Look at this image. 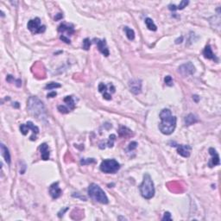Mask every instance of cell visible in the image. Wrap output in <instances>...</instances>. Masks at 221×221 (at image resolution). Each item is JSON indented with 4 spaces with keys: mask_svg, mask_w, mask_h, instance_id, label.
<instances>
[{
    "mask_svg": "<svg viewBox=\"0 0 221 221\" xmlns=\"http://www.w3.org/2000/svg\"><path fill=\"white\" fill-rule=\"evenodd\" d=\"M49 194L53 199H58L62 194V191L59 187V182H55L49 187Z\"/></svg>",
    "mask_w": 221,
    "mask_h": 221,
    "instance_id": "30bf717a",
    "label": "cell"
},
{
    "mask_svg": "<svg viewBox=\"0 0 221 221\" xmlns=\"http://www.w3.org/2000/svg\"><path fill=\"white\" fill-rule=\"evenodd\" d=\"M120 168L119 163L114 159L104 160L100 164V170L106 174H115Z\"/></svg>",
    "mask_w": 221,
    "mask_h": 221,
    "instance_id": "5b68a950",
    "label": "cell"
},
{
    "mask_svg": "<svg viewBox=\"0 0 221 221\" xmlns=\"http://www.w3.org/2000/svg\"><path fill=\"white\" fill-rule=\"evenodd\" d=\"M163 220H172V218H171V214L170 213L168 212H166L163 217Z\"/></svg>",
    "mask_w": 221,
    "mask_h": 221,
    "instance_id": "836d02e7",
    "label": "cell"
},
{
    "mask_svg": "<svg viewBox=\"0 0 221 221\" xmlns=\"http://www.w3.org/2000/svg\"><path fill=\"white\" fill-rule=\"evenodd\" d=\"M56 95H57V93H56V92H51V93H48L47 97H48V98H54Z\"/></svg>",
    "mask_w": 221,
    "mask_h": 221,
    "instance_id": "e575fe53",
    "label": "cell"
},
{
    "mask_svg": "<svg viewBox=\"0 0 221 221\" xmlns=\"http://www.w3.org/2000/svg\"><path fill=\"white\" fill-rule=\"evenodd\" d=\"M140 192L142 196L146 200H150L155 195L154 182L149 174H145L143 175V182L140 185Z\"/></svg>",
    "mask_w": 221,
    "mask_h": 221,
    "instance_id": "3957f363",
    "label": "cell"
},
{
    "mask_svg": "<svg viewBox=\"0 0 221 221\" xmlns=\"http://www.w3.org/2000/svg\"><path fill=\"white\" fill-rule=\"evenodd\" d=\"M97 46H98V49L100 50V52L104 55L105 56H109L110 53H109V50L106 47V40H99L97 39V42H95Z\"/></svg>",
    "mask_w": 221,
    "mask_h": 221,
    "instance_id": "7c38bea8",
    "label": "cell"
},
{
    "mask_svg": "<svg viewBox=\"0 0 221 221\" xmlns=\"http://www.w3.org/2000/svg\"><path fill=\"white\" fill-rule=\"evenodd\" d=\"M99 91H100V93H101L103 94V98L105 100H111L110 94L107 93V86H106V85H105L104 83H100L99 85Z\"/></svg>",
    "mask_w": 221,
    "mask_h": 221,
    "instance_id": "ac0fdd59",
    "label": "cell"
},
{
    "mask_svg": "<svg viewBox=\"0 0 221 221\" xmlns=\"http://www.w3.org/2000/svg\"><path fill=\"white\" fill-rule=\"evenodd\" d=\"M189 3L188 1H186V0H183L180 3V4L178 6H176V10H183L185 7H187V5Z\"/></svg>",
    "mask_w": 221,
    "mask_h": 221,
    "instance_id": "f1b7e54d",
    "label": "cell"
},
{
    "mask_svg": "<svg viewBox=\"0 0 221 221\" xmlns=\"http://www.w3.org/2000/svg\"><path fill=\"white\" fill-rule=\"evenodd\" d=\"M182 41H183V36H181L180 38H178V39H176V40H175V43H176V44L181 43H182Z\"/></svg>",
    "mask_w": 221,
    "mask_h": 221,
    "instance_id": "8d00e7d4",
    "label": "cell"
},
{
    "mask_svg": "<svg viewBox=\"0 0 221 221\" xmlns=\"http://www.w3.org/2000/svg\"><path fill=\"white\" fill-rule=\"evenodd\" d=\"M115 140H116V136H115L114 134L110 135V137H109V140H108V142H107V146H108L109 148L113 147V144H114V141H115Z\"/></svg>",
    "mask_w": 221,
    "mask_h": 221,
    "instance_id": "83f0119b",
    "label": "cell"
},
{
    "mask_svg": "<svg viewBox=\"0 0 221 221\" xmlns=\"http://www.w3.org/2000/svg\"><path fill=\"white\" fill-rule=\"evenodd\" d=\"M60 39L62 42H64V43H67V44H70V43H71V41H70V39H69V38H67V36H63V35L60 36Z\"/></svg>",
    "mask_w": 221,
    "mask_h": 221,
    "instance_id": "d6a6232c",
    "label": "cell"
},
{
    "mask_svg": "<svg viewBox=\"0 0 221 221\" xmlns=\"http://www.w3.org/2000/svg\"><path fill=\"white\" fill-rule=\"evenodd\" d=\"M124 31L126 33V36L130 41H133L135 39V32L132 29H130L129 27H124Z\"/></svg>",
    "mask_w": 221,
    "mask_h": 221,
    "instance_id": "7402d4cb",
    "label": "cell"
},
{
    "mask_svg": "<svg viewBox=\"0 0 221 221\" xmlns=\"http://www.w3.org/2000/svg\"><path fill=\"white\" fill-rule=\"evenodd\" d=\"M61 86L60 84L59 83H56V82H51V83H49L46 85L45 86V89H49V90H52V89H55V88H60Z\"/></svg>",
    "mask_w": 221,
    "mask_h": 221,
    "instance_id": "cb8c5ba5",
    "label": "cell"
},
{
    "mask_svg": "<svg viewBox=\"0 0 221 221\" xmlns=\"http://www.w3.org/2000/svg\"><path fill=\"white\" fill-rule=\"evenodd\" d=\"M88 195L90 196V198H92L93 200L100 202L101 204H107L108 203V198L106 194V193L101 189V187L95 184V183H92L88 189Z\"/></svg>",
    "mask_w": 221,
    "mask_h": 221,
    "instance_id": "277c9868",
    "label": "cell"
},
{
    "mask_svg": "<svg viewBox=\"0 0 221 221\" xmlns=\"http://www.w3.org/2000/svg\"><path fill=\"white\" fill-rule=\"evenodd\" d=\"M20 131H21V133L23 134V135H27L28 134V132H29V130H30V128L27 126V124H20Z\"/></svg>",
    "mask_w": 221,
    "mask_h": 221,
    "instance_id": "d4e9b609",
    "label": "cell"
},
{
    "mask_svg": "<svg viewBox=\"0 0 221 221\" xmlns=\"http://www.w3.org/2000/svg\"><path fill=\"white\" fill-rule=\"evenodd\" d=\"M145 23H146V26H147V28L150 30H152V31H156V30H157V27H156V25L154 23V22H153V20L152 19H150V18H146L145 19Z\"/></svg>",
    "mask_w": 221,
    "mask_h": 221,
    "instance_id": "ffe728a7",
    "label": "cell"
},
{
    "mask_svg": "<svg viewBox=\"0 0 221 221\" xmlns=\"http://www.w3.org/2000/svg\"><path fill=\"white\" fill-rule=\"evenodd\" d=\"M58 31L60 32V33H63V32L67 31L68 35H73L74 33V29L72 25H67L66 23H61L58 27Z\"/></svg>",
    "mask_w": 221,
    "mask_h": 221,
    "instance_id": "9a60e30c",
    "label": "cell"
},
{
    "mask_svg": "<svg viewBox=\"0 0 221 221\" xmlns=\"http://www.w3.org/2000/svg\"><path fill=\"white\" fill-rule=\"evenodd\" d=\"M177 146V152L180 156L187 158L190 156L191 154V147L189 145H185V144H178L175 145Z\"/></svg>",
    "mask_w": 221,
    "mask_h": 221,
    "instance_id": "9c48e42d",
    "label": "cell"
},
{
    "mask_svg": "<svg viewBox=\"0 0 221 221\" xmlns=\"http://www.w3.org/2000/svg\"><path fill=\"white\" fill-rule=\"evenodd\" d=\"M40 151H41V156H42V159L44 161H47L49 159V156H50V152H49V145L47 143H43L40 145Z\"/></svg>",
    "mask_w": 221,
    "mask_h": 221,
    "instance_id": "4fadbf2b",
    "label": "cell"
},
{
    "mask_svg": "<svg viewBox=\"0 0 221 221\" xmlns=\"http://www.w3.org/2000/svg\"><path fill=\"white\" fill-rule=\"evenodd\" d=\"M119 135L123 137H130L131 135V130H129L128 128L126 127H121L120 130H119Z\"/></svg>",
    "mask_w": 221,
    "mask_h": 221,
    "instance_id": "603a6c76",
    "label": "cell"
},
{
    "mask_svg": "<svg viewBox=\"0 0 221 221\" xmlns=\"http://www.w3.org/2000/svg\"><path fill=\"white\" fill-rule=\"evenodd\" d=\"M164 82H165V84L167 86H173V79H172V77L171 76H169V75H167V76H166L165 78H164Z\"/></svg>",
    "mask_w": 221,
    "mask_h": 221,
    "instance_id": "f546056e",
    "label": "cell"
},
{
    "mask_svg": "<svg viewBox=\"0 0 221 221\" xmlns=\"http://www.w3.org/2000/svg\"><path fill=\"white\" fill-rule=\"evenodd\" d=\"M198 121H199L198 117H197L195 115H194V114H188V115L185 117V119H184L185 125H187V126L192 125V124L197 123Z\"/></svg>",
    "mask_w": 221,
    "mask_h": 221,
    "instance_id": "d6986e66",
    "label": "cell"
},
{
    "mask_svg": "<svg viewBox=\"0 0 221 221\" xmlns=\"http://www.w3.org/2000/svg\"><path fill=\"white\" fill-rule=\"evenodd\" d=\"M70 109H68L67 106H58V110L60 112V113H63V114H67V113H68L69 111H70Z\"/></svg>",
    "mask_w": 221,
    "mask_h": 221,
    "instance_id": "4dcf8cb0",
    "label": "cell"
},
{
    "mask_svg": "<svg viewBox=\"0 0 221 221\" xmlns=\"http://www.w3.org/2000/svg\"><path fill=\"white\" fill-rule=\"evenodd\" d=\"M130 92L134 94H139L142 90V81L140 80H131L129 83Z\"/></svg>",
    "mask_w": 221,
    "mask_h": 221,
    "instance_id": "ba28073f",
    "label": "cell"
},
{
    "mask_svg": "<svg viewBox=\"0 0 221 221\" xmlns=\"http://www.w3.org/2000/svg\"><path fill=\"white\" fill-rule=\"evenodd\" d=\"M62 17H63V15H62L61 13H59V14H57V16L55 17V20H56V21H57V20H60V19H61Z\"/></svg>",
    "mask_w": 221,
    "mask_h": 221,
    "instance_id": "74e56055",
    "label": "cell"
},
{
    "mask_svg": "<svg viewBox=\"0 0 221 221\" xmlns=\"http://www.w3.org/2000/svg\"><path fill=\"white\" fill-rule=\"evenodd\" d=\"M27 27L33 34L43 33L46 30V27L44 25H41V20L38 17L30 20Z\"/></svg>",
    "mask_w": 221,
    "mask_h": 221,
    "instance_id": "8992f818",
    "label": "cell"
},
{
    "mask_svg": "<svg viewBox=\"0 0 221 221\" xmlns=\"http://www.w3.org/2000/svg\"><path fill=\"white\" fill-rule=\"evenodd\" d=\"M203 55L205 56V58H207V59H210V60H213L215 61H218V58L213 54L210 45H207L206 46V48H205V49L203 51Z\"/></svg>",
    "mask_w": 221,
    "mask_h": 221,
    "instance_id": "5bb4252c",
    "label": "cell"
},
{
    "mask_svg": "<svg viewBox=\"0 0 221 221\" xmlns=\"http://www.w3.org/2000/svg\"><path fill=\"white\" fill-rule=\"evenodd\" d=\"M94 163H95V160L93 158H86V159H82L80 161L81 165H87V164Z\"/></svg>",
    "mask_w": 221,
    "mask_h": 221,
    "instance_id": "4316f807",
    "label": "cell"
},
{
    "mask_svg": "<svg viewBox=\"0 0 221 221\" xmlns=\"http://www.w3.org/2000/svg\"><path fill=\"white\" fill-rule=\"evenodd\" d=\"M66 211H67V207L64 208V210H62V209H61V210H60V212H59V213H58V216H59V217L60 218V217H61V216L63 215V213H65Z\"/></svg>",
    "mask_w": 221,
    "mask_h": 221,
    "instance_id": "d590c367",
    "label": "cell"
},
{
    "mask_svg": "<svg viewBox=\"0 0 221 221\" xmlns=\"http://www.w3.org/2000/svg\"><path fill=\"white\" fill-rule=\"evenodd\" d=\"M64 102L67 105V106L69 107L70 110H73L75 108V104H74V101L73 100L72 96H67L64 99Z\"/></svg>",
    "mask_w": 221,
    "mask_h": 221,
    "instance_id": "44dd1931",
    "label": "cell"
},
{
    "mask_svg": "<svg viewBox=\"0 0 221 221\" xmlns=\"http://www.w3.org/2000/svg\"><path fill=\"white\" fill-rule=\"evenodd\" d=\"M137 147V142H131L130 144H129V147H128V150H134Z\"/></svg>",
    "mask_w": 221,
    "mask_h": 221,
    "instance_id": "1f68e13d",
    "label": "cell"
},
{
    "mask_svg": "<svg viewBox=\"0 0 221 221\" xmlns=\"http://www.w3.org/2000/svg\"><path fill=\"white\" fill-rule=\"evenodd\" d=\"M1 154L3 157V159L5 160V162L10 164V152H9V150L7 149V147L3 144V143H1Z\"/></svg>",
    "mask_w": 221,
    "mask_h": 221,
    "instance_id": "e0dca14e",
    "label": "cell"
},
{
    "mask_svg": "<svg viewBox=\"0 0 221 221\" xmlns=\"http://www.w3.org/2000/svg\"><path fill=\"white\" fill-rule=\"evenodd\" d=\"M178 72L183 77H187V76H190L194 74V73L195 72V67L192 62H187L179 67Z\"/></svg>",
    "mask_w": 221,
    "mask_h": 221,
    "instance_id": "52a82bcc",
    "label": "cell"
},
{
    "mask_svg": "<svg viewBox=\"0 0 221 221\" xmlns=\"http://www.w3.org/2000/svg\"><path fill=\"white\" fill-rule=\"evenodd\" d=\"M209 153H210V155L212 156V159H211V161L209 162L208 166H209L210 167H213L220 165V156H219L217 151H216L213 148H210V149H209Z\"/></svg>",
    "mask_w": 221,
    "mask_h": 221,
    "instance_id": "8fae6325",
    "label": "cell"
},
{
    "mask_svg": "<svg viewBox=\"0 0 221 221\" xmlns=\"http://www.w3.org/2000/svg\"><path fill=\"white\" fill-rule=\"evenodd\" d=\"M193 99H194L195 102H198L200 98H199V96H198V95H194V96H193Z\"/></svg>",
    "mask_w": 221,
    "mask_h": 221,
    "instance_id": "ab89813d",
    "label": "cell"
},
{
    "mask_svg": "<svg viewBox=\"0 0 221 221\" xmlns=\"http://www.w3.org/2000/svg\"><path fill=\"white\" fill-rule=\"evenodd\" d=\"M6 80H7L8 82H11L12 80H14V78H13L11 75H8L7 78H6Z\"/></svg>",
    "mask_w": 221,
    "mask_h": 221,
    "instance_id": "f35d334b",
    "label": "cell"
},
{
    "mask_svg": "<svg viewBox=\"0 0 221 221\" xmlns=\"http://www.w3.org/2000/svg\"><path fill=\"white\" fill-rule=\"evenodd\" d=\"M162 122L159 124V130L164 135H170L174 132L176 127V117L173 116L171 110L163 109L160 112Z\"/></svg>",
    "mask_w": 221,
    "mask_h": 221,
    "instance_id": "6da1fadb",
    "label": "cell"
},
{
    "mask_svg": "<svg viewBox=\"0 0 221 221\" xmlns=\"http://www.w3.org/2000/svg\"><path fill=\"white\" fill-rule=\"evenodd\" d=\"M26 124H27V126L30 128V130H31L32 132H33V135L30 137V140H31V141L36 140V134L39 133V128H38L37 126H36V125H35L32 122H30V121L27 122Z\"/></svg>",
    "mask_w": 221,
    "mask_h": 221,
    "instance_id": "2e32d148",
    "label": "cell"
},
{
    "mask_svg": "<svg viewBox=\"0 0 221 221\" xmlns=\"http://www.w3.org/2000/svg\"><path fill=\"white\" fill-rule=\"evenodd\" d=\"M91 47V41L89 38H86L84 41H83V43H82V48L85 49V50H89Z\"/></svg>",
    "mask_w": 221,
    "mask_h": 221,
    "instance_id": "484cf974",
    "label": "cell"
},
{
    "mask_svg": "<svg viewBox=\"0 0 221 221\" xmlns=\"http://www.w3.org/2000/svg\"><path fill=\"white\" fill-rule=\"evenodd\" d=\"M29 112L38 119H42L45 117L46 110L43 103L36 97H30L28 100Z\"/></svg>",
    "mask_w": 221,
    "mask_h": 221,
    "instance_id": "7a4b0ae2",
    "label": "cell"
}]
</instances>
